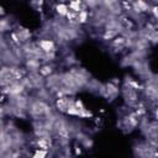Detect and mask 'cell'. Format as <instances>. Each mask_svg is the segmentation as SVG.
Returning <instances> with one entry per match:
<instances>
[{
  "mask_svg": "<svg viewBox=\"0 0 158 158\" xmlns=\"http://www.w3.org/2000/svg\"><path fill=\"white\" fill-rule=\"evenodd\" d=\"M40 46H41V48L43 49V52H46V53L52 52V51L54 49V44H53V42L49 41V40H43V41H41V42H40Z\"/></svg>",
  "mask_w": 158,
  "mask_h": 158,
  "instance_id": "6da1fadb",
  "label": "cell"
},
{
  "mask_svg": "<svg viewBox=\"0 0 158 158\" xmlns=\"http://www.w3.org/2000/svg\"><path fill=\"white\" fill-rule=\"evenodd\" d=\"M51 72H52V68L48 67V65H46V67H43L42 69H40V73H41L42 75H47V74H49Z\"/></svg>",
  "mask_w": 158,
  "mask_h": 158,
  "instance_id": "7a4b0ae2",
  "label": "cell"
},
{
  "mask_svg": "<svg viewBox=\"0 0 158 158\" xmlns=\"http://www.w3.org/2000/svg\"><path fill=\"white\" fill-rule=\"evenodd\" d=\"M7 30V21L6 20H0V31Z\"/></svg>",
  "mask_w": 158,
  "mask_h": 158,
  "instance_id": "3957f363",
  "label": "cell"
},
{
  "mask_svg": "<svg viewBox=\"0 0 158 158\" xmlns=\"http://www.w3.org/2000/svg\"><path fill=\"white\" fill-rule=\"evenodd\" d=\"M46 156V151H37L36 154L33 156V158H43Z\"/></svg>",
  "mask_w": 158,
  "mask_h": 158,
  "instance_id": "277c9868",
  "label": "cell"
},
{
  "mask_svg": "<svg viewBox=\"0 0 158 158\" xmlns=\"http://www.w3.org/2000/svg\"><path fill=\"white\" fill-rule=\"evenodd\" d=\"M1 10H2V7H0V14H1V12H2V11H1Z\"/></svg>",
  "mask_w": 158,
  "mask_h": 158,
  "instance_id": "5b68a950",
  "label": "cell"
}]
</instances>
